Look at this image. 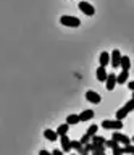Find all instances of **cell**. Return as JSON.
<instances>
[{
  "label": "cell",
  "instance_id": "cell-1",
  "mask_svg": "<svg viewBox=\"0 0 134 155\" xmlns=\"http://www.w3.org/2000/svg\"><path fill=\"white\" fill-rule=\"evenodd\" d=\"M132 110H134V99L128 100L126 104H124V105L121 107V108L116 110V115H115V116H116V120H121V121H123V120L126 118V116H128L129 113H131Z\"/></svg>",
  "mask_w": 134,
  "mask_h": 155
},
{
  "label": "cell",
  "instance_id": "cell-2",
  "mask_svg": "<svg viewBox=\"0 0 134 155\" xmlns=\"http://www.w3.org/2000/svg\"><path fill=\"white\" fill-rule=\"evenodd\" d=\"M60 23L63 26H68V28H78L81 26V19L76 18V16H71V15H63L60 18Z\"/></svg>",
  "mask_w": 134,
  "mask_h": 155
},
{
  "label": "cell",
  "instance_id": "cell-3",
  "mask_svg": "<svg viewBox=\"0 0 134 155\" xmlns=\"http://www.w3.org/2000/svg\"><path fill=\"white\" fill-rule=\"evenodd\" d=\"M102 128L103 129H110V131L123 129V121L121 120H103L102 121Z\"/></svg>",
  "mask_w": 134,
  "mask_h": 155
},
{
  "label": "cell",
  "instance_id": "cell-4",
  "mask_svg": "<svg viewBox=\"0 0 134 155\" xmlns=\"http://www.w3.org/2000/svg\"><path fill=\"white\" fill-rule=\"evenodd\" d=\"M112 139H113V140H116V142H119V144H123V145H129V144L132 142V140L129 139L126 134H121L119 131H113Z\"/></svg>",
  "mask_w": 134,
  "mask_h": 155
},
{
  "label": "cell",
  "instance_id": "cell-5",
  "mask_svg": "<svg viewBox=\"0 0 134 155\" xmlns=\"http://www.w3.org/2000/svg\"><path fill=\"white\" fill-rule=\"evenodd\" d=\"M78 7H79L81 12H83L84 15H87V16H94V15H95V8L89 2H84V0H83V2H79Z\"/></svg>",
  "mask_w": 134,
  "mask_h": 155
},
{
  "label": "cell",
  "instance_id": "cell-6",
  "mask_svg": "<svg viewBox=\"0 0 134 155\" xmlns=\"http://www.w3.org/2000/svg\"><path fill=\"white\" fill-rule=\"evenodd\" d=\"M121 52L118 50V48H115V50H112V60H110V65H112L113 68H119V65H121Z\"/></svg>",
  "mask_w": 134,
  "mask_h": 155
},
{
  "label": "cell",
  "instance_id": "cell-7",
  "mask_svg": "<svg viewBox=\"0 0 134 155\" xmlns=\"http://www.w3.org/2000/svg\"><path fill=\"white\" fill-rule=\"evenodd\" d=\"M60 144H61V150L65 153H70L73 150V145H71V139L68 136H60Z\"/></svg>",
  "mask_w": 134,
  "mask_h": 155
},
{
  "label": "cell",
  "instance_id": "cell-8",
  "mask_svg": "<svg viewBox=\"0 0 134 155\" xmlns=\"http://www.w3.org/2000/svg\"><path fill=\"white\" fill-rule=\"evenodd\" d=\"M86 100L90 102V104H100V102H102V97H100V94H97L95 91H87L86 92Z\"/></svg>",
  "mask_w": 134,
  "mask_h": 155
},
{
  "label": "cell",
  "instance_id": "cell-9",
  "mask_svg": "<svg viewBox=\"0 0 134 155\" xmlns=\"http://www.w3.org/2000/svg\"><path fill=\"white\" fill-rule=\"evenodd\" d=\"M116 84H118V82H116V74H115V73H108V78H107V81H105L107 91H113Z\"/></svg>",
  "mask_w": 134,
  "mask_h": 155
},
{
  "label": "cell",
  "instance_id": "cell-10",
  "mask_svg": "<svg viewBox=\"0 0 134 155\" xmlns=\"http://www.w3.org/2000/svg\"><path fill=\"white\" fill-rule=\"evenodd\" d=\"M44 137H45L47 140H50V142H55V140L60 139V136H58V133H57V131H54V129H44Z\"/></svg>",
  "mask_w": 134,
  "mask_h": 155
},
{
  "label": "cell",
  "instance_id": "cell-11",
  "mask_svg": "<svg viewBox=\"0 0 134 155\" xmlns=\"http://www.w3.org/2000/svg\"><path fill=\"white\" fill-rule=\"evenodd\" d=\"M95 76H97V81H100V82H105V81H107L108 73H107V70H105V66H99L97 71H95Z\"/></svg>",
  "mask_w": 134,
  "mask_h": 155
},
{
  "label": "cell",
  "instance_id": "cell-12",
  "mask_svg": "<svg viewBox=\"0 0 134 155\" xmlns=\"http://www.w3.org/2000/svg\"><path fill=\"white\" fill-rule=\"evenodd\" d=\"M110 60H112V55L108 52H102L99 57V61H100V66H107L110 65Z\"/></svg>",
  "mask_w": 134,
  "mask_h": 155
},
{
  "label": "cell",
  "instance_id": "cell-13",
  "mask_svg": "<svg viewBox=\"0 0 134 155\" xmlns=\"http://www.w3.org/2000/svg\"><path fill=\"white\" fill-rule=\"evenodd\" d=\"M128 78H129V71L128 70H121V73L116 76V82H118V84H126Z\"/></svg>",
  "mask_w": 134,
  "mask_h": 155
},
{
  "label": "cell",
  "instance_id": "cell-14",
  "mask_svg": "<svg viewBox=\"0 0 134 155\" xmlns=\"http://www.w3.org/2000/svg\"><path fill=\"white\" fill-rule=\"evenodd\" d=\"M79 121H81V116L79 115H68V116H66V123H68L70 126H74V124H78L79 123Z\"/></svg>",
  "mask_w": 134,
  "mask_h": 155
},
{
  "label": "cell",
  "instance_id": "cell-15",
  "mask_svg": "<svg viewBox=\"0 0 134 155\" xmlns=\"http://www.w3.org/2000/svg\"><path fill=\"white\" fill-rule=\"evenodd\" d=\"M94 110H84V111H81V121H89L90 118H94Z\"/></svg>",
  "mask_w": 134,
  "mask_h": 155
},
{
  "label": "cell",
  "instance_id": "cell-16",
  "mask_svg": "<svg viewBox=\"0 0 134 155\" xmlns=\"http://www.w3.org/2000/svg\"><path fill=\"white\" fill-rule=\"evenodd\" d=\"M119 68H121V70H128L129 71V68H131V60H129L128 55H123L121 57V65H119Z\"/></svg>",
  "mask_w": 134,
  "mask_h": 155
},
{
  "label": "cell",
  "instance_id": "cell-17",
  "mask_svg": "<svg viewBox=\"0 0 134 155\" xmlns=\"http://www.w3.org/2000/svg\"><path fill=\"white\" fill-rule=\"evenodd\" d=\"M68 129H70V124L63 123V124H60L58 128H57V133H58V136H66L68 134Z\"/></svg>",
  "mask_w": 134,
  "mask_h": 155
},
{
  "label": "cell",
  "instance_id": "cell-18",
  "mask_svg": "<svg viewBox=\"0 0 134 155\" xmlns=\"http://www.w3.org/2000/svg\"><path fill=\"white\" fill-rule=\"evenodd\" d=\"M90 142H94V144H97V145H105V142H107V139L102 137V136H92V140Z\"/></svg>",
  "mask_w": 134,
  "mask_h": 155
},
{
  "label": "cell",
  "instance_id": "cell-19",
  "mask_svg": "<svg viewBox=\"0 0 134 155\" xmlns=\"http://www.w3.org/2000/svg\"><path fill=\"white\" fill-rule=\"evenodd\" d=\"M123 153L124 155H134V144L124 145V147H123Z\"/></svg>",
  "mask_w": 134,
  "mask_h": 155
},
{
  "label": "cell",
  "instance_id": "cell-20",
  "mask_svg": "<svg viewBox=\"0 0 134 155\" xmlns=\"http://www.w3.org/2000/svg\"><path fill=\"white\" fill-rule=\"evenodd\" d=\"M97 131H99V126L97 124H90L89 128H87V131H86V133H87L90 137H92V136H95L97 134Z\"/></svg>",
  "mask_w": 134,
  "mask_h": 155
},
{
  "label": "cell",
  "instance_id": "cell-21",
  "mask_svg": "<svg viewBox=\"0 0 134 155\" xmlns=\"http://www.w3.org/2000/svg\"><path fill=\"white\" fill-rule=\"evenodd\" d=\"M105 145H107L108 149H116V147H119V142H116V140H113V139H110V140H107V142H105Z\"/></svg>",
  "mask_w": 134,
  "mask_h": 155
},
{
  "label": "cell",
  "instance_id": "cell-22",
  "mask_svg": "<svg viewBox=\"0 0 134 155\" xmlns=\"http://www.w3.org/2000/svg\"><path fill=\"white\" fill-rule=\"evenodd\" d=\"M90 140H92V137H90V136H89L87 133H86V134L83 136V137H81V144H83V145H86V144H89Z\"/></svg>",
  "mask_w": 134,
  "mask_h": 155
},
{
  "label": "cell",
  "instance_id": "cell-23",
  "mask_svg": "<svg viewBox=\"0 0 134 155\" xmlns=\"http://www.w3.org/2000/svg\"><path fill=\"white\" fill-rule=\"evenodd\" d=\"M52 153H54V155H65V152H63V150H60V149H55Z\"/></svg>",
  "mask_w": 134,
  "mask_h": 155
},
{
  "label": "cell",
  "instance_id": "cell-24",
  "mask_svg": "<svg viewBox=\"0 0 134 155\" xmlns=\"http://www.w3.org/2000/svg\"><path fill=\"white\" fill-rule=\"evenodd\" d=\"M39 155H54V153H50L49 150H44V149H42V150H39Z\"/></svg>",
  "mask_w": 134,
  "mask_h": 155
},
{
  "label": "cell",
  "instance_id": "cell-25",
  "mask_svg": "<svg viewBox=\"0 0 134 155\" xmlns=\"http://www.w3.org/2000/svg\"><path fill=\"white\" fill-rule=\"evenodd\" d=\"M128 87H129V91H134V81H129L128 82Z\"/></svg>",
  "mask_w": 134,
  "mask_h": 155
},
{
  "label": "cell",
  "instance_id": "cell-26",
  "mask_svg": "<svg viewBox=\"0 0 134 155\" xmlns=\"http://www.w3.org/2000/svg\"><path fill=\"white\" fill-rule=\"evenodd\" d=\"M71 155H79V153H71Z\"/></svg>",
  "mask_w": 134,
  "mask_h": 155
},
{
  "label": "cell",
  "instance_id": "cell-27",
  "mask_svg": "<svg viewBox=\"0 0 134 155\" xmlns=\"http://www.w3.org/2000/svg\"><path fill=\"white\" fill-rule=\"evenodd\" d=\"M131 140H132V142H134V136H132V139H131Z\"/></svg>",
  "mask_w": 134,
  "mask_h": 155
},
{
  "label": "cell",
  "instance_id": "cell-28",
  "mask_svg": "<svg viewBox=\"0 0 134 155\" xmlns=\"http://www.w3.org/2000/svg\"><path fill=\"white\" fill-rule=\"evenodd\" d=\"M132 99H134V91H132Z\"/></svg>",
  "mask_w": 134,
  "mask_h": 155
}]
</instances>
